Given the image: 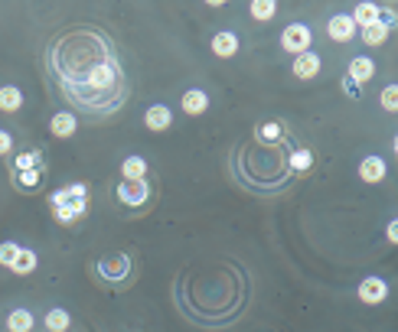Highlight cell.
<instances>
[{
  "instance_id": "1",
  "label": "cell",
  "mask_w": 398,
  "mask_h": 332,
  "mask_svg": "<svg viewBox=\"0 0 398 332\" xmlns=\"http://www.w3.org/2000/svg\"><path fill=\"white\" fill-rule=\"evenodd\" d=\"M46 62L59 85V95L78 114L101 121L118 108H125L131 88L108 33L95 26L65 30L52 39Z\"/></svg>"
},
{
  "instance_id": "2",
  "label": "cell",
  "mask_w": 398,
  "mask_h": 332,
  "mask_svg": "<svg viewBox=\"0 0 398 332\" xmlns=\"http://www.w3.org/2000/svg\"><path fill=\"white\" fill-rule=\"evenodd\" d=\"M235 163H251V173L238 176L245 189L251 192H262V196H271V192H281L287 189V183L294 179L291 170H287V157L277 153V147H264V144H255V147H242L238 150Z\"/></svg>"
},
{
  "instance_id": "3",
  "label": "cell",
  "mask_w": 398,
  "mask_h": 332,
  "mask_svg": "<svg viewBox=\"0 0 398 332\" xmlns=\"http://www.w3.org/2000/svg\"><path fill=\"white\" fill-rule=\"evenodd\" d=\"M50 209H52V215H56V221H63V225L78 221L82 215H85V209H88L85 183H72V186L56 189V192L50 196Z\"/></svg>"
},
{
  "instance_id": "4",
  "label": "cell",
  "mask_w": 398,
  "mask_h": 332,
  "mask_svg": "<svg viewBox=\"0 0 398 332\" xmlns=\"http://www.w3.org/2000/svg\"><path fill=\"white\" fill-rule=\"evenodd\" d=\"M311 30H307V23H291L281 33V49L284 52H294V56H304V52H311Z\"/></svg>"
},
{
  "instance_id": "5",
  "label": "cell",
  "mask_w": 398,
  "mask_h": 332,
  "mask_svg": "<svg viewBox=\"0 0 398 332\" xmlns=\"http://www.w3.org/2000/svg\"><path fill=\"white\" fill-rule=\"evenodd\" d=\"M131 274V258L127 254H108L98 261V277L105 283H121Z\"/></svg>"
},
{
  "instance_id": "6",
  "label": "cell",
  "mask_w": 398,
  "mask_h": 332,
  "mask_svg": "<svg viewBox=\"0 0 398 332\" xmlns=\"http://www.w3.org/2000/svg\"><path fill=\"white\" fill-rule=\"evenodd\" d=\"M287 124L284 121H264L255 127V144H264V147H281L287 140Z\"/></svg>"
},
{
  "instance_id": "7",
  "label": "cell",
  "mask_w": 398,
  "mask_h": 332,
  "mask_svg": "<svg viewBox=\"0 0 398 332\" xmlns=\"http://www.w3.org/2000/svg\"><path fill=\"white\" fill-rule=\"evenodd\" d=\"M147 199H150L147 179H134V183H121V186H118V202H125V206H131V209L144 206Z\"/></svg>"
},
{
  "instance_id": "8",
  "label": "cell",
  "mask_w": 398,
  "mask_h": 332,
  "mask_svg": "<svg viewBox=\"0 0 398 332\" xmlns=\"http://www.w3.org/2000/svg\"><path fill=\"white\" fill-rule=\"evenodd\" d=\"M356 294H359L362 303L375 307V303H382V300L388 296V283L382 280V277H366V280L359 283V290H356Z\"/></svg>"
},
{
  "instance_id": "9",
  "label": "cell",
  "mask_w": 398,
  "mask_h": 332,
  "mask_svg": "<svg viewBox=\"0 0 398 332\" xmlns=\"http://www.w3.org/2000/svg\"><path fill=\"white\" fill-rule=\"evenodd\" d=\"M326 36L336 39V43H349V39L356 36V23L349 20V13H336V16H330V23H326Z\"/></svg>"
},
{
  "instance_id": "10",
  "label": "cell",
  "mask_w": 398,
  "mask_h": 332,
  "mask_svg": "<svg viewBox=\"0 0 398 332\" xmlns=\"http://www.w3.org/2000/svg\"><path fill=\"white\" fill-rule=\"evenodd\" d=\"M388 176V166L382 157H366V160L359 163V179L362 183H382Z\"/></svg>"
},
{
  "instance_id": "11",
  "label": "cell",
  "mask_w": 398,
  "mask_h": 332,
  "mask_svg": "<svg viewBox=\"0 0 398 332\" xmlns=\"http://www.w3.org/2000/svg\"><path fill=\"white\" fill-rule=\"evenodd\" d=\"M349 20L356 23V30H366V26L382 20V7L379 3H356V10L349 13Z\"/></svg>"
},
{
  "instance_id": "12",
  "label": "cell",
  "mask_w": 398,
  "mask_h": 332,
  "mask_svg": "<svg viewBox=\"0 0 398 332\" xmlns=\"http://www.w3.org/2000/svg\"><path fill=\"white\" fill-rule=\"evenodd\" d=\"M13 186L20 189V192H36L39 186H43V179H46V170H23V173H10Z\"/></svg>"
},
{
  "instance_id": "13",
  "label": "cell",
  "mask_w": 398,
  "mask_h": 332,
  "mask_svg": "<svg viewBox=\"0 0 398 332\" xmlns=\"http://www.w3.org/2000/svg\"><path fill=\"white\" fill-rule=\"evenodd\" d=\"M287 170H291V176L311 173L313 170V153L307 147H294L291 153H287Z\"/></svg>"
},
{
  "instance_id": "14",
  "label": "cell",
  "mask_w": 398,
  "mask_h": 332,
  "mask_svg": "<svg viewBox=\"0 0 398 332\" xmlns=\"http://www.w3.org/2000/svg\"><path fill=\"white\" fill-rule=\"evenodd\" d=\"M373 75H375V62L369 59V56H356V59L349 62V69H346V78H353L356 85L369 82Z\"/></svg>"
},
{
  "instance_id": "15",
  "label": "cell",
  "mask_w": 398,
  "mask_h": 332,
  "mask_svg": "<svg viewBox=\"0 0 398 332\" xmlns=\"http://www.w3.org/2000/svg\"><path fill=\"white\" fill-rule=\"evenodd\" d=\"M144 124H147V131H167L170 124H174V114H170V108L167 104H154V108H147V114H144Z\"/></svg>"
},
{
  "instance_id": "16",
  "label": "cell",
  "mask_w": 398,
  "mask_h": 332,
  "mask_svg": "<svg viewBox=\"0 0 398 332\" xmlns=\"http://www.w3.org/2000/svg\"><path fill=\"white\" fill-rule=\"evenodd\" d=\"M23 170H46V153L43 150H26L17 160L10 163V173H23Z\"/></svg>"
},
{
  "instance_id": "17",
  "label": "cell",
  "mask_w": 398,
  "mask_h": 332,
  "mask_svg": "<svg viewBox=\"0 0 398 332\" xmlns=\"http://www.w3.org/2000/svg\"><path fill=\"white\" fill-rule=\"evenodd\" d=\"M212 52H216L219 59H232V56L238 52V36L235 33H229V30L216 33V36H212Z\"/></svg>"
},
{
  "instance_id": "18",
  "label": "cell",
  "mask_w": 398,
  "mask_h": 332,
  "mask_svg": "<svg viewBox=\"0 0 398 332\" xmlns=\"http://www.w3.org/2000/svg\"><path fill=\"white\" fill-rule=\"evenodd\" d=\"M180 108L187 111V114H202V111L209 108V95L202 91V88H189L183 101H180Z\"/></svg>"
},
{
  "instance_id": "19",
  "label": "cell",
  "mask_w": 398,
  "mask_h": 332,
  "mask_svg": "<svg viewBox=\"0 0 398 332\" xmlns=\"http://www.w3.org/2000/svg\"><path fill=\"white\" fill-rule=\"evenodd\" d=\"M294 75L297 78H317L320 75V56H313V52H304L294 59Z\"/></svg>"
},
{
  "instance_id": "20",
  "label": "cell",
  "mask_w": 398,
  "mask_h": 332,
  "mask_svg": "<svg viewBox=\"0 0 398 332\" xmlns=\"http://www.w3.org/2000/svg\"><path fill=\"white\" fill-rule=\"evenodd\" d=\"M121 179H125V183L147 179V160H144V157H127V160L121 163Z\"/></svg>"
},
{
  "instance_id": "21",
  "label": "cell",
  "mask_w": 398,
  "mask_h": 332,
  "mask_svg": "<svg viewBox=\"0 0 398 332\" xmlns=\"http://www.w3.org/2000/svg\"><path fill=\"white\" fill-rule=\"evenodd\" d=\"M75 114L72 111H59V114H52V121H50V131L56 137H72L75 134Z\"/></svg>"
},
{
  "instance_id": "22",
  "label": "cell",
  "mask_w": 398,
  "mask_h": 332,
  "mask_svg": "<svg viewBox=\"0 0 398 332\" xmlns=\"http://www.w3.org/2000/svg\"><path fill=\"white\" fill-rule=\"evenodd\" d=\"M23 104V91L17 85H3L0 88V111H7V114H13V111Z\"/></svg>"
},
{
  "instance_id": "23",
  "label": "cell",
  "mask_w": 398,
  "mask_h": 332,
  "mask_svg": "<svg viewBox=\"0 0 398 332\" xmlns=\"http://www.w3.org/2000/svg\"><path fill=\"white\" fill-rule=\"evenodd\" d=\"M388 33H392V30H388V23H382V20H379V23L366 26L359 36H362V43H366V46H382V43L388 39Z\"/></svg>"
},
{
  "instance_id": "24",
  "label": "cell",
  "mask_w": 398,
  "mask_h": 332,
  "mask_svg": "<svg viewBox=\"0 0 398 332\" xmlns=\"http://www.w3.org/2000/svg\"><path fill=\"white\" fill-rule=\"evenodd\" d=\"M10 271L13 274H33L36 271V254H33L30 247H20L17 258H13V264H10Z\"/></svg>"
},
{
  "instance_id": "25",
  "label": "cell",
  "mask_w": 398,
  "mask_h": 332,
  "mask_svg": "<svg viewBox=\"0 0 398 332\" xmlns=\"http://www.w3.org/2000/svg\"><path fill=\"white\" fill-rule=\"evenodd\" d=\"M7 329L10 332H30L33 329V313L30 309H13L7 316Z\"/></svg>"
},
{
  "instance_id": "26",
  "label": "cell",
  "mask_w": 398,
  "mask_h": 332,
  "mask_svg": "<svg viewBox=\"0 0 398 332\" xmlns=\"http://www.w3.org/2000/svg\"><path fill=\"white\" fill-rule=\"evenodd\" d=\"M43 322H46V329H50V332H65L69 326H72V316H69L65 309L56 307V309H50V313H46V320H43Z\"/></svg>"
},
{
  "instance_id": "27",
  "label": "cell",
  "mask_w": 398,
  "mask_h": 332,
  "mask_svg": "<svg viewBox=\"0 0 398 332\" xmlns=\"http://www.w3.org/2000/svg\"><path fill=\"white\" fill-rule=\"evenodd\" d=\"M249 13H251V20L264 23V20H271L274 13H277V3H274V0H255L249 7Z\"/></svg>"
},
{
  "instance_id": "28",
  "label": "cell",
  "mask_w": 398,
  "mask_h": 332,
  "mask_svg": "<svg viewBox=\"0 0 398 332\" xmlns=\"http://www.w3.org/2000/svg\"><path fill=\"white\" fill-rule=\"evenodd\" d=\"M379 104H382L386 111H398V85H386V88H382Z\"/></svg>"
},
{
  "instance_id": "29",
  "label": "cell",
  "mask_w": 398,
  "mask_h": 332,
  "mask_svg": "<svg viewBox=\"0 0 398 332\" xmlns=\"http://www.w3.org/2000/svg\"><path fill=\"white\" fill-rule=\"evenodd\" d=\"M17 251H20V247H17V241H3V245H0V264H3L7 271H10L13 258H17Z\"/></svg>"
},
{
  "instance_id": "30",
  "label": "cell",
  "mask_w": 398,
  "mask_h": 332,
  "mask_svg": "<svg viewBox=\"0 0 398 332\" xmlns=\"http://www.w3.org/2000/svg\"><path fill=\"white\" fill-rule=\"evenodd\" d=\"M343 91H346L349 98H362V85H356L353 78H343Z\"/></svg>"
},
{
  "instance_id": "31",
  "label": "cell",
  "mask_w": 398,
  "mask_h": 332,
  "mask_svg": "<svg viewBox=\"0 0 398 332\" xmlns=\"http://www.w3.org/2000/svg\"><path fill=\"white\" fill-rule=\"evenodd\" d=\"M10 150H13V137L7 131H0V157H7Z\"/></svg>"
},
{
  "instance_id": "32",
  "label": "cell",
  "mask_w": 398,
  "mask_h": 332,
  "mask_svg": "<svg viewBox=\"0 0 398 332\" xmlns=\"http://www.w3.org/2000/svg\"><path fill=\"white\" fill-rule=\"evenodd\" d=\"M386 234H388V245H395V241H398V221H395V219L388 221V228H386Z\"/></svg>"
}]
</instances>
